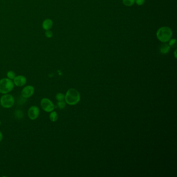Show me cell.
I'll return each instance as SVG.
<instances>
[{"label":"cell","instance_id":"cell-1","mask_svg":"<svg viewBox=\"0 0 177 177\" xmlns=\"http://www.w3.org/2000/svg\"><path fill=\"white\" fill-rule=\"evenodd\" d=\"M156 37L158 40L163 43L169 42L172 37V29L168 27H163L158 29L156 32Z\"/></svg>","mask_w":177,"mask_h":177},{"label":"cell","instance_id":"cell-2","mask_svg":"<svg viewBox=\"0 0 177 177\" xmlns=\"http://www.w3.org/2000/svg\"><path fill=\"white\" fill-rule=\"evenodd\" d=\"M80 94L75 88H70L67 91L65 95V102L69 105H75L80 100Z\"/></svg>","mask_w":177,"mask_h":177},{"label":"cell","instance_id":"cell-3","mask_svg":"<svg viewBox=\"0 0 177 177\" xmlns=\"http://www.w3.org/2000/svg\"><path fill=\"white\" fill-rule=\"evenodd\" d=\"M14 85L13 81L8 78L0 80V93L2 94H9L13 90Z\"/></svg>","mask_w":177,"mask_h":177},{"label":"cell","instance_id":"cell-4","mask_svg":"<svg viewBox=\"0 0 177 177\" xmlns=\"http://www.w3.org/2000/svg\"><path fill=\"white\" fill-rule=\"evenodd\" d=\"M15 104V99L12 95L9 94H3L0 99V104L4 108H11Z\"/></svg>","mask_w":177,"mask_h":177},{"label":"cell","instance_id":"cell-5","mask_svg":"<svg viewBox=\"0 0 177 177\" xmlns=\"http://www.w3.org/2000/svg\"><path fill=\"white\" fill-rule=\"evenodd\" d=\"M41 107L46 112L50 113L54 110L55 105L51 100L44 98L41 101Z\"/></svg>","mask_w":177,"mask_h":177},{"label":"cell","instance_id":"cell-6","mask_svg":"<svg viewBox=\"0 0 177 177\" xmlns=\"http://www.w3.org/2000/svg\"><path fill=\"white\" fill-rule=\"evenodd\" d=\"M40 109L37 105H32L30 107L28 111V115L30 119L35 120L40 115Z\"/></svg>","mask_w":177,"mask_h":177},{"label":"cell","instance_id":"cell-7","mask_svg":"<svg viewBox=\"0 0 177 177\" xmlns=\"http://www.w3.org/2000/svg\"><path fill=\"white\" fill-rule=\"evenodd\" d=\"M34 91H35V90L34 86L32 85H27L25 86L22 90L21 93V96L24 98H29L34 95Z\"/></svg>","mask_w":177,"mask_h":177},{"label":"cell","instance_id":"cell-8","mask_svg":"<svg viewBox=\"0 0 177 177\" xmlns=\"http://www.w3.org/2000/svg\"><path fill=\"white\" fill-rule=\"evenodd\" d=\"M13 82L15 85L17 87L25 86L27 83L26 77L23 76H16V77L13 80Z\"/></svg>","mask_w":177,"mask_h":177},{"label":"cell","instance_id":"cell-9","mask_svg":"<svg viewBox=\"0 0 177 177\" xmlns=\"http://www.w3.org/2000/svg\"><path fill=\"white\" fill-rule=\"evenodd\" d=\"M170 47L169 45V44L164 43L163 45H161V46L160 48V53L163 54H166L168 53L170 51Z\"/></svg>","mask_w":177,"mask_h":177},{"label":"cell","instance_id":"cell-10","mask_svg":"<svg viewBox=\"0 0 177 177\" xmlns=\"http://www.w3.org/2000/svg\"><path fill=\"white\" fill-rule=\"evenodd\" d=\"M53 26V21L51 19H46L43 23V28L46 30H48Z\"/></svg>","mask_w":177,"mask_h":177},{"label":"cell","instance_id":"cell-11","mask_svg":"<svg viewBox=\"0 0 177 177\" xmlns=\"http://www.w3.org/2000/svg\"><path fill=\"white\" fill-rule=\"evenodd\" d=\"M49 119L53 122H55L57 121L58 119L57 113L56 111H51L49 114Z\"/></svg>","mask_w":177,"mask_h":177},{"label":"cell","instance_id":"cell-12","mask_svg":"<svg viewBox=\"0 0 177 177\" xmlns=\"http://www.w3.org/2000/svg\"><path fill=\"white\" fill-rule=\"evenodd\" d=\"M135 0H123V3L125 6H131L135 3Z\"/></svg>","mask_w":177,"mask_h":177},{"label":"cell","instance_id":"cell-13","mask_svg":"<svg viewBox=\"0 0 177 177\" xmlns=\"http://www.w3.org/2000/svg\"><path fill=\"white\" fill-rule=\"evenodd\" d=\"M65 98V95L62 93H58L56 95V99L58 101H64Z\"/></svg>","mask_w":177,"mask_h":177},{"label":"cell","instance_id":"cell-14","mask_svg":"<svg viewBox=\"0 0 177 177\" xmlns=\"http://www.w3.org/2000/svg\"><path fill=\"white\" fill-rule=\"evenodd\" d=\"M7 77L8 79L13 80L15 77H16V74L12 71H9L7 73Z\"/></svg>","mask_w":177,"mask_h":177},{"label":"cell","instance_id":"cell-15","mask_svg":"<svg viewBox=\"0 0 177 177\" xmlns=\"http://www.w3.org/2000/svg\"><path fill=\"white\" fill-rule=\"evenodd\" d=\"M169 45L170 48H175L177 46V41L175 39H170V40L169 41Z\"/></svg>","mask_w":177,"mask_h":177},{"label":"cell","instance_id":"cell-16","mask_svg":"<svg viewBox=\"0 0 177 177\" xmlns=\"http://www.w3.org/2000/svg\"><path fill=\"white\" fill-rule=\"evenodd\" d=\"M15 115L16 118L20 119L23 118V112L21 110H18L16 111V112L15 113Z\"/></svg>","mask_w":177,"mask_h":177},{"label":"cell","instance_id":"cell-17","mask_svg":"<svg viewBox=\"0 0 177 177\" xmlns=\"http://www.w3.org/2000/svg\"><path fill=\"white\" fill-rule=\"evenodd\" d=\"M57 106L60 109H63L65 107V103L64 101H58L57 103Z\"/></svg>","mask_w":177,"mask_h":177},{"label":"cell","instance_id":"cell-18","mask_svg":"<svg viewBox=\"0 0 177 177\" xmlns=\"http://www.w3.org/2000/svg\"><path fill=\"white\" fill-rule=\"evenodd\" d=\"M135 2L139 6H141L144 3L145 0H135Z\"/></svg>","mask_w":177,"mask_h":177},{"label":"cell","instance_id":"cell-19","mask_svg":"<svg viewBox=\"0 0 177 177\" xmlns=\"http://www.w3.org/2000/svg\"><path fill=\"white\" fill-rule=\"evenodd\" d=\"M46 35L48 37H52V35H53V34H52V32L51 31H49L48 30L46 32Z\"/></svg>","mask_w":177,"mask_h":177},{"label":"cell","instance_id":"cell-20","mask_svg":"<svg viewBox=\"0 0 177 177\" xmlns=\"http://www.w3.org/2000/svg\"><path fill=\"white\" fill-rule=\"evenodd\" d=\"M3 139V135L2 132L0 131V142L2 141Z\"/></svg>","mask_w":177,"mask_h":177},{"label":"cell","instance_id":"cell-21","mask_svg":"<svg viewBox=\"0 0 177 177\" xmlns=\"http://www.w3.org/2000/svg\"><path fill=\"white\" fill-rule=\"evenodd\" d=\"M176 52H177V50L175 51V58H177V55H176Z\"/></svg>","mask_w":177,"mask_h":177},{"label":"cell","instance_id":"cell-22","mask_svg":"<svg viewBox=\"0 0 177 177\" xmlns=\"http://www.w3.org/2000/svg\"><path fill=\"white\" fill-rule=\"evenodd\" d=\"M1 121L0 120V126H1Z\"/></svg>","mask_w":177,"mask_h":177}]
</instances>
